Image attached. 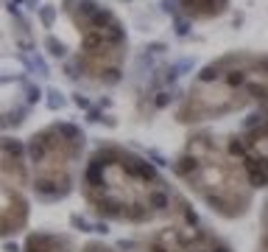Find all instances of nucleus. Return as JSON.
Here are the masks:
<instances>
[{"label": "nucleus", "mask_w": 268, "mask_h": 252, "mask_svg": "<svg viewBox=\"0 0 268 252\" xmlns=\"http://www.w3.org/2000/svg\"><path fill=\"white\" fill-rule=\"evenodd\" d=\"M251 101L268 104V56L232 54L201 70L179 109V121L218 118Z\"/></svg>", "instance_id": "f257e3e1"}, {"label": "nucleus", "mask_w": 268, "mask_h": 252, "mask_svg": "<svg viewBox=\"0 0 268 252\" xmlns=\"http://www.w3.org/2000/svg\"><path fill=\"white\" fill-rule=\"evenodd\" d=\"M229 151V143L221 146L218 138L212 135H196L190 138V146L184 154L173 162V174L187 180L193 191H199L201 199L221 216H240L246 213L249 205V191H243V180H240V168ZM246 171V168H243Z\"/></svg>", "instance_id": "f03ea898"}, {"label": "nucleus", "mask_w": 268, "mask_h": 252, "mask_svg": "<svg viewBox=\"0 0 268 252\" xmlns=\"http://www.w3.org/2000/svg\"><path fill=\"white\" fill-rule=\"evenodd\" d=\"M67 14L81 34V70L95 81H117L126 56V36L109 9L95 0H67Z\"/></svg>", "instance_id": "7ed1b4c3"}, {"label": "nucleus", "mask_w": 268, "mask_h": 252, "mask_svg": "<svg viewBox=\"0 0 268 252\" xmlns=\"http://www.w3.org/2000/svg\"><path fill=\"white\" fill-rule=\"evenodd\" d=\"M84 135L73 124H53L36 132L28 143V157L39 168L34 191L39 199H62L70 194V162L81 160Z\"/></svg>", "instance_id": "20e7f679"}, {"label": "nucleus", "mask_w": 268, "mask_h": 252, "mask_svg": "<svg viewBox=\"0 0 268 252\" xmlns=\"http://www.w3.org/2000/svg\"><path fill=\"white\" fill-rule=\"evenodd\" d=\"M182 9L190 14V17H199V20H210V17H218V14L226 9V0H179Z\"/></svg>", "instance_id": "39448f33"}]
</instances>
